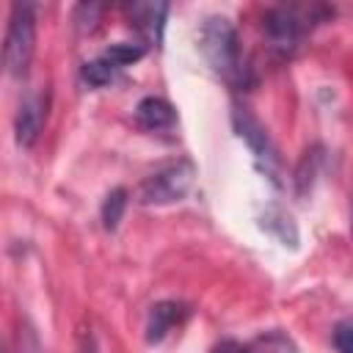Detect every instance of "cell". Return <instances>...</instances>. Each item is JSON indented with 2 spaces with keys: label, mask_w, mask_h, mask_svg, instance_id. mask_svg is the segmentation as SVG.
Here are the masks:
<instances>
[{
  "label": "cell",
  "mask_w": 353,
  "mask_h": 353,
  "mask_svg": "<svg viewBox=\"0 0 353 353\" xmlns=\"http://www.w3.org/2000/svg\"><path fill=\"white\" fill-rule=\"evenodd\" d=\"M124 210H127V190H124V188H113V190L102 199V207H99L102 226H105L108 232H116L119 223H121Z\"/></svg>",
  "instance_id": "11"
},
{
  "label": "cell",
  "mask_w": 353,
  "mask_h": 353,
  "mask_svg": "<svg viewBox=\"0 0 353 353\" xmlns=\"http://www.w3.org/2000/svg\"><path fill=\"white\" fill-rule=\"evenodd\" d=\"M199 50L204 55V61L210 63V69L215 74H221L226 83L245 88L251 80V72L243 61V50H240V39L237 30L232 25L229 17L212 14L201 22L199 28Z\"/></svg>",
  "instance_id": "1"
},
{
  "label": "cell",
  "mask_w": 353,
  "mask_h": 353,
  "mask_svg": "<svg viewBox=\"0 0 353 353\" xmlns=\"http://www.w3.org/2000/svg\"><path fill=\"white\" fill-rule=\"evenodd\" d=\"M36 52V8L30 3H14L8 11L3 61L11 77H25Z\"/></svg>",
  "instance_id": "3"
},
{
  "label": "cell",
  "mask_w": 353,
  "mask_h": 353,
  "mask_svg": "<svg viewBox=\"0 0 353 353\" xmlns=\"http://www.w3.org/2000/svg\"><path fill=\"white\" fill-rule=\"evenodd\" d=\"M320 14H325V8L320 6H276L265 11L262 28H265V39L270 44V50L281 58L292 55L306 33V28H312V22L320 19Z\"/></svg>",
  "instance_id": "2"
},
{
  "label": "cell",
  "mask_w": 353,
  "mask_h": 353,
  "mask_svg": "<svg viewBox=\"0 0 353 353\" xmlns=\"http://www.w3.org/2000/svg\"><path fill=\"white\" fill-rule=\"evenodd\" d=\"M331 342L336 353H353V320H339L331 331Z\"/></svg>",
  "instance_id": "14"
},
{
  "label": "cell",
  "mask_w": 353,
  "mask_h": 353,
  "mask_svg": "<svg viewBox=\"0 0 353 353\" xmlns=\"http://www.w3.org/2000/svg\"><path fill=\"white\" fill-rule=\"evenodd\" d=\"M320 160H323V149H320V146H312V149L301 157V165H298V171H295L298 193H306V190L312 188V179H314V174H317Z\"/></svg>",
  "instance_id": "12"
},
{
  "label": "cell",
  "mask_w": 353,
  "mask_h": 353,
  "mask_svg": "<svg viewBox=\"0 0 353 353\" xmlns=\"http://www.w3.org/2000/svg\"><path fill=\"white\" fill-rule=\"evenodd\" d=\"M135 121L149 132H165L176 124V110L160 97H143L135 105Z\"/></svg>",
  "instance_id": "9"
},
{
  "label": "cell",
  "mask_w": 353,
  "mask_h": 353,
  "mask_svg": "<svg viewBox=\"0 0 353 353\" xmlns=\"http://www.w3.org/2000/svg\"><path fill=\"white\" fill-rule=\"evenodd\" d=\"M143 52H146V47H143V44H132V41H116V44H110V47L105 50V55H108L119 69H124V66L141 61Z\"/></svg>",
  "instance_id": "13"
},
{
  "label": "cell",
  "mask_w": 353,
  "mask_h": 353,
  "mask_svg": "<svg viewBox=\"0 0 353 353\" xmlns=\"http://www.w3.org/2000/svg\"><path fill=\"white\" fill-rule=\"evenodd\" d=\"M210 353H265V350L256 347V345H243V342H237V339H223V342L215 345Z\"/></svg>",
  "instance_id": "15"
},
{
  "label": "cell",
  "mask_w": 353,
  "mask_h": 353,
  "mask_svg": "<svg viewBox=\"0 0 353 353\" xmlns=\"http://www.w3.org/2000/svg\"><path fill=\"white\" fill-rule=\"evenodd\" d=\"M127 14H130V22L143 33L146 41H152V44L163 41V25H165V14H168L165 3H132V6H127Z\"/></svg>",
  "instance_id": "8"
},
{
  "label": "cell",
  "mask_w": 353,
  "mask_h": 353,
  "mask_svg": "<svg viewBox=\"0 0 353 353\" xmlns=\"http://www.w3.org/2000/svg\"><path fill=\"white\" fill-rule=\"evenodd\" d=\"M193 176H196V168L190 160H174V163H165L163 168H157L154 174H149L143 182H141V204H174L179 199H185V193L190 190L193 185Z\"/></svg>",
  "instance_id": "5"
},
{
  "label": "cell",
  "mask_w": 353,
  "mask_h": 353,
  "mask_svg": "<svg viewBox=\"0 0 353 353\" xmlns=\"http://www.w3.org/2000/svg\"><path fill=\"white\" fill-rule=\"evenodd\" d=\"M232 124H234V132L248 143L259 171L273 182V185H281V154L273 143V138L268 135V130L262 127V121L243 105H234L232 108Z\"/></svg>",
  "instance_id": "4"
},
{
  "label": "cell",
  "mask_w": 353,
  "mask_h": 353,
  "mask_svg": "<svg viewBox=\"0 0 353 353\" xmlns=\"http://www.w3.org/2000/svg\"><path fill=\"white\" fill-rule=\"evenodd\" d=\"M121 69L105 55V52H99L97 58H91V61H85L83 63V69H80V74H83V80L88 83V85H94V88H102V85H108L116 74H119Z\"/></svg>",
  "instance_id": "10"
},
{
  "label": "cell",
  "mask_w": 353,
  "mask_h": 353,
  "mask_svg": "<svg viewBox=\"0 0 353 353\" xmlns=\"http://www.w3.org/2000/svg\"><path fill=\"white\" fill-rule=\"evenodd\" d=\"M190 317V306L182 301H157L146 314V342L157 345Z\"/></svg>",
  "instance_id": "7"
},
{
  "label": "cell",
  "mask_w": 353,
  "mask_h": 353,
  "mask_svg": "<svg viewBox=\"0 0 353 353\" xmlns=\"http://www.w3.org/2000/svg\"><path fill=\"white\" fill-rule=\"evenodd\" d=\"M47 110H50V91H33L19 102L17 119H14V138L22 149H30L44 124H47Z\"/></svg>",
  "instance_id": "6"
},
{
  "label": "cell",
  "mask_w": 353,
  "mask_h": 353,
  "mask_svg": "<svg viewBox=\"0 0 353 353\" xmlns=\"http://www.w3.org/2000/svg\"><path fill=\"white\" fill-rule=\"evenodd\" d=\"M80 353H97V342H94L91 334H83V339H80Z\"/></svg>",
  "instance_id": "16"
}]
</instances>
